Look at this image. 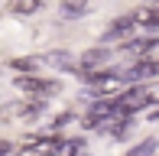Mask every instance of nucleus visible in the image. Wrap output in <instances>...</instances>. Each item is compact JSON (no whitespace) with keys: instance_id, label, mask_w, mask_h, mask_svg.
Wrapping results in <instances>:
<instances>
[{"instance_id":"obj_3","label":"nucleus","mask_w":159,"mask_h":156,"mask_svg":"<svg viewBox=\"0 0 159 156\" xmlns=\"http://www.w3.org/2000/svg\"><path fill=\"white\" fill-rule=\"evenodd\" d=\"M153 101V88H133V91H127L124 98L117 101V111H136V108H143V104H149Z\"/></svg>"},{"instance_id":"obj_2","label":"nucleus","mask_w":159,"mask_h":156,"mask_svg":"<svg viewBox=\"0 0 159 156\" xmlns=\"http://www.w3.org/2000/svg\"><path fill=\"white\" fill-rule=\"evenodd\" d=\"M16 88H23L26 94L46 98V94H55V91H59V81H46V78H16Z\"/></svg>"},{"instance_id":"obj_10","label":"nucleus","mask_w":159,"mask_h":156,"mask_svg":"<svg viewBox=\"0 0 159 156\" xmlns=\"http://www.w3.org/2000/svg\"><path fill=\"white\" fill-rule=\"evenodd\" d=\"M7 117H23V120H30L39 114V104H7V111H3Z\"/></svg>"},{"instance_id":"obj_5","label":"nucleus","mask_w":159,"mask_h":156,"mask_svg":"<svg viewBox=\"0 0 159 156\" xmlns=\"http://www.w3.org/2000/svg\"><path fill=\"white\" fill-rule=\"evenodd\" d=\"M107 59H111V52H107V49H88V52L78 59V65H81V75H91L94 68L104 65Z\"/></svg>"},{"instance_id":"obj_7","label":"nucleus","mask_w":159,"mask_h":156,"mask_svg":"<svg viewBox=\"0 0 159 156\" xmlns=\"http://www.w3.org/2000/svg\"><path fill=\"white\" fill-rule=\"evenodd\" d=\"M133 20H130V16H124V20H117V23H114L111 26V30H107L104 33V42H111V39H124V36H133Z\"/></svg>"},{"instance_id":"obj_11","label":"nucleus","mask_w":159,"mask_h":156,"mask_svg":"<svg viewBox=\"0 0 159 156\" xmlns=\"http://www.w3.org/2000/svg\"><path fill=\"white\" fill-rule=\"evenodd\" d=\"M88 10V0H62V16H81Z\"/></svg>"},{"instance_id":"obj_13","label":"nucleus","mask_w":159,"mask_h":156,"mask_svg":"<svg viewBox=\"0 0 159 156\" xmlns=\"http://www.w3.org/2000/svg\"><path fill=\"white\" fill-rule=\"evenodd\" d=\"M156 153V140H143L136 150H130V156H153Z\"/></svg>"},{"instance_id":"obj_8","label":"nucleus","mask_w":159,"mask_h":156,"mask_svg":"<svg viewBox=\"0 0 159 156\" xmlns=\"http://www.w3.org/2000/svg\"><path fill=\"white\" fill-rule=\"evenodd\" d=\"M130 20H133L136 26H159V10L156 7H140V10L130 13Z\"/></svg>"},{"instance_id":"obj_9","label":"nucleus","mask_w":159,"mask_h":156,"mask_svg":"<svg viewBox=\"0 0 159 156\" xmlns=\"http://www.w3.org/2000/svg\"><path fill=\"white\" fill-rule=\"evenodd\" d=\"M7 10H10L13 16H33L36 10H42V0H10Z\"/></svg>"},{"instance_id":"obj_12","label":"nucleus","mask_w":159,"mask_h":156,"mask_svg":"<svg viewBox=\"0 0 159 156\" xmlns=\"http://www.w3.org/2000/svg\"><path fill=\"white\" fill-rule=\"evenodd\" d=\"M16 72H36L39 65H46V59H33V55H26V59H13L10 62Z\"/></svg>"},{"instance_id":"obj_15","label":"nucleus","mask_w":159,"mask_h":156,"mask_svg":"<svg viewBox=\"0 0 159 156\" xmlns=\"http://www.w3.org/2000/svg\"><path fill=\"white\" fill-rule=\"evenodd\" d=\"M153 7H156V10H159V0H153Z\"/></svg>"},{"instance_id":"obj_14","label":"nucleus","mask_w":159,"mask_h":156,"mask_svg":"<svg viewBox=\"0 0 159 156\" xmlns=\"http://www.w3.org/2000/svg\"><path fill=\"white\" fill-rule=\"evenodd\" d=\"M75 153H78V140H68V143H62L55 150V156H75Z\"/></svg>"},{"instance_id":"obj_1","label":"nucleus","mask_w":159,"mask_h":156,"mask_svg":"<svg viewBox=\"0 0 159 156\" xmlns=\"http://www.w3.org/2000/svg\"><path fill=\"white\" fill-rule=\"evenodd\" d=\"M59 140L55 137H33L30 143L20 150V156H55V150H59Z\"/></svg>"},{"instance_id":"obj_4","label":"nucleus","mask_w":159,"mask_h":156,"mask_svg":"<svg viewBox=\"0 0 159 156\" xmlns=\"http://www.w3.org/2000/svg\"><path fill=\"white\" fill-rule=\"evenodd\" d=\"M156 75H159V62H153V59L133 62V65L127 68V78H130V81H146V78H156Z\"/></svg>"},{"instance_id":"obj_6","label":"nucleus","mask_w":159,"mask_h":156,"mask_svg":"<svg viewBox=\"0 0 159 156\" xmlns=\"http://www.w3.org/2000/svg\"><path fill=\"white\" fill-rule=\"evenodd\" d=\"M46 65H52V68H68V72H81V65H78L68 52H49V55H46Z\"/></svg>"}]
</instances>
